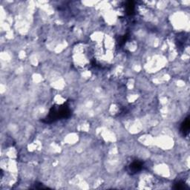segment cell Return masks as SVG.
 Masks as SVG:
<instances>
[{
    "label": "cell",
    "instance_id": "cell-2",
    "mask_svg": "<svg viewBox=\"0 0 190 190\" xmlns=\"http://www.w3.org/2000/svg\"><path fill=\"white\" fill-rule=\"evenodd\" d=\"M190 128V123L189 118H187V120H185L184 122L182 124V126H181V131L183 133V135H187L189 133V130Z\"/></svg>",
    "mask_w": 190,
    "mask_h": 190
},
{
    "label": "cell",
    "instance_id": "cell-5",
    "mask_svg": "<svg viewBox=\"0 0 190 190\" xmlns=\"http://www.w3.org/2000/svg\"><path fill=\"white\" fill-rule=\"evenodd\" d=\"M176 185V189H185V184L183 183H178Z\"/></svg>",
    "mask_w": 190,
    "mask_h": 190
},
{
    "label": "cell",
    "instance_id": "cell-4",
    "mask_svg": "<svg viewBox=\"0 0 190 190\" xmlns=\"http://www.w3.org/2000/svg\"><path fill=\"white\" fill-rule=\"evenodd\" d=\"M134 2H128L126 4V11H127L128 13L129 14H131L133 12H134Z\"/></svg>",
    "mask_w": 190,
    "mask_h": 190
},
{
    "label": "cell",
    "instance_id": "cell-1",
    "mask_svg": "<svg viewBox=\"0 0 190 190\" xmlns=\"http://www.w3.org/2000/svg\"><path fill=\"white\" fill-rule=\"evenodd\" d=\"M70 115V110L67 106H60V107H54L51 110L49 116L47 117L48 121L51 120V121H54L59 118H65L68 117Z\"/></svg>",
    "mask_w": 190,
    "mask_h": 190
},
{
    "label": "cell",
    "instance_id": "cell-3",
    "mask_svg": "<svg viewBox=\"0 0 190 190\" xmlns=\"http://www.w3.org/2000/svg\"><path fill=\"white\" fill-rule=\"evenodd\" d=\"M129 168H130V171L132 172H139L142 169V164L140 162H134L130 165Z\"/></svg>",
    "mask_w": 190,
    "mask_h": 190
}]
</instances>
